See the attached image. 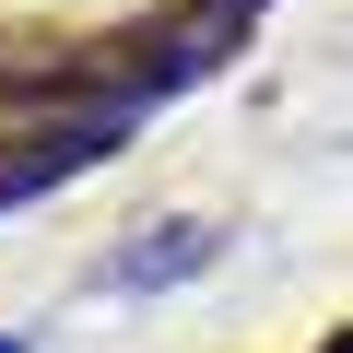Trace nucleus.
Returning a JSON list of instances; mask_svg holds the SVG:
<instances>
[{"mask_svg":"<svg viewBox=\"0 0 353 353\" xmlns=\"http://www.w3.org/2000/svg\"><path fill=\"white\" fill-rule=\"evenodd\" d=\"M0 353H24V341H12V330H0Z\"/></svg>","mask_w":353,"mask_h":353,"instance_id":"nucleus-2","label":"nucleus"},{"mask_svg":"<svg viewBox=\"0 0 353 353\" xmlns=\"http://www.w3.org/2000/svg\"><path fill=\"white\" fill-rule=\"evenodd\" d=\"M201 259H212V224H165L153 248H118V259H106V283H118V294H141V283H176V271H201Z\"/></svg>","mask_w":353,"mask_h":353,"instance_id":"nucleus-1","label":"nucleus"}]
</instances>
